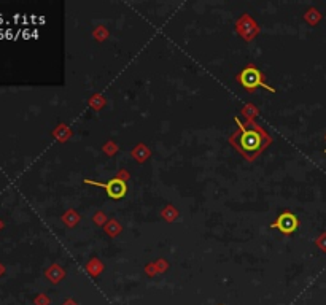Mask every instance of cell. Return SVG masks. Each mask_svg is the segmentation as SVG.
Listing matches in <instances>:
<instances>
[{
    "label": "cell",
    "instance_id": "obj_1",
    "mask_svg": "<svg viewBox=\"0 0 326 305\" xmlns=\"http://www.w3.org/2000/svg\"><path fill=\"white\" fill-rule=\"evenodd\" d=\"M239 83L245 88V89H249V91H252V89H255L256 86H261V88H264V89H267V91H270V92H276V89H274L272 86H269V85H266L264 81H263V73H261L258 69H255V67H247L240 75H239Z\"/></svg>",
    "mask_w": 326,
    "mask_h": 305
},
{
    "label": "cell",
    "instance_id": "obj_2",
    "mask_svg": "<svg viewBox=\"0 0 326 305\" xmlns=\"http://www.w3.org/2000/svg\"><path fill=\"white\" fill-rule=\"evenodd\" d=\"M86 184H94V186H99L102 189L107 191V196L110 199H121L127 188H126V183L120 178H112L108 183H99V181H93V180H85Z\"/></svg>",
    "mask_w": 326,
    "mask_h": 305
},
{
    "label": "cell",
    "instance_id": "obj_3",
    "mask_svg": "<svg viewBox=\"0 0 326 305\" xmlns=\"http://www.w3.org/2000/svg\"><path fill=\"white\" fill-rule=\"evenodd\" d=\"M299 226V221L296 218V215H293L291 211H285V213H282L276 223L270 224V229H279L282 234L285 235H290L293 234Z\"/></svg>",
    "mask_w": 326,
    "mask_h": 305
},
{
    "label": "cell",
    "instance_id": "obj_4",
    "mask_svg": "<svg viewBox=\"0 0 326 305\" xmlns=\"http://www.w3.org/2000/svg\"><path fill=\"white\" fill-rule=\"evenodd\" d=\"M242 129V137H240V147L245 151H256L261 147V135L253 129H245L243 126H240Z\"/></svg>",
    "mask_w": 326,
    "mask_h": 305
},
{
    "label": "cell",
    "instance_id": "obj_5",
    "mask_svg": "<svg viewBox=\"0 0 326 305\" xmlns=\"http://www.w3.org/2000/svg\"><path fill=\"white\" fill-rule=\"evenodd\" d=\"M324 153H326V150H324Z\"/></svg>",
    "mask_w": 326,
    "mask_h": 305
}]
</instances>
